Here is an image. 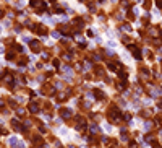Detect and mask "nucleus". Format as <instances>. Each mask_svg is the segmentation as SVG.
Listing matches in <instances>:
<instances>
[{"label": "nucleus", "mask_w": 162, "mask_h": 148, "mask_svg": "<svg viewBox=\"0 0 162 148\" xmlns=\"http://www.w3.org/2000/svg\"><path fill=\"white\" fill-rule=\"evenodd\" d=\"M154 7H156V8H159L162 12V0H154Z\"/></svg>", "instance_id": "cd10ccee"}, {"label": "nucleus", "mask_w": 162, "mask_h": 148, "mask_svg": "<svg viewBox=\"0 0 162 148\" xmlns=\"http://www.w3.org/2000/svg\"><path fill=\"white\" fill-rule=\"evenodd\" d=\"M93 75H94V80L104 78V77H105V67L104 65H99V64H94V67H93Z\"/></svg>", "instance_id": "39448f33"}, {"label": "nucleus", "mask_w": 162, "mask_h": 148, "mask_svg": "<svg viewBox=\"0 0 162 148\" xmlns=\"http://www.w3.org/2000/svg\"><path fill=\"white\" fill-rule=\"evenodd\" d=\"M118 28H120L125 34H133V26H131V23H130V21H123V23H122Z\"/></svg>", "instance_id": "1a4fd4ad"}, {"label": "nucleus", "mask_w": 162, "mask_h": 148, "mask_svg": "<svg viewBox=\"0 0 162 148\" xmlns=\"http://www.w3.org/2000/svg\"><path fill=\"white\" fill-rule=\"evenodd\" d=\"M138 72H139V78H143V80H151L152 78V72H151V68L149 67H144V65H139L138 67Z\"/></svg>", "instance_id": "7ed1b4c3"}, {"label": "nucleus", "mask_w": 162, "mask_h": 148, "mask_svg": "<svg viewBox=\"0 0 162 148\" xmlns=\"http://www.w3.org/2000/svg\"><path fill=\"white\" fill-rule=\"evenodd\" d=\"M80 107H83V109H91V107H93V103H91V101H83V103L80 104Z\"/></svg>", "instance_id": "4be33fe9"}, {"label": "nucleus", "mask_w": 162, "mask_h": 148, "mask_svg": "<svg viewBox=\"0 0 162 148\" xmlns=\"http://www.w3.org/2000/svg\"><path fill=\"white\" fill-rule=\"evenodd\" d=\"M5 28H12V21L10 20H5Z\"/></svg>", "instance_id": "72a5a7b5"}, {"label": "nucleus", "mask_w": 162, "mask_h": 148, "mask_svg": "<svg viewBox=\"0 0 162 148\" xmlns=\"http://www.w3.org/2000/svg\"><path fill=\"white\" fill-rule=\"evenodd\" d=\"M54 145H55L57 148H62V142H60V140H54Z\"/></svg>", "instance_id": "2f4dec72"}, {"label": "nucleus", "mask_w": 162, "mask_h": 148, "mask_svg": "<svg viewBox=\"0 0 162 148\" xmlns=\"http://www.w3.org/2000/svg\"><path fill=\"white\" fill-rule=\"evenodd\" d=\"M49 34H50V37H52L54 41H60L62 36H63V34H62L60 31H58V29H54V31H50Z\"/></svg>", "instance_id": "4468645a"}, {"label": "nucleus", "mask_w": 162, "mask_h": 148, "mask_svg": "<svg viewBox=\"0 0 162 148\" xmlns=\"http://www.w3.org/2000/svg\"><path fill=\"white\" fill-rule=\"evenodd\" d=\"M29 7H31L37 15H45L49 12V3L45 0H29Z\"/></svg>", "instance_id": "f03ea898"}, {"label": "nucleus", "mask_w": 162, "mask_h": 148, "mask_svg": "<svg viewBox=\"0 0 162 148\" xmlns=\"http://www.w3.org/2000/svg\"><path fill=\"white\" fill-rule=\"evenodd\" d=\"M58 117L62 120H71L73 119V111L70 107H60L58 109Z\"/></svg>", "instance_id": "423d86ee"}, {"label": "nucleus", "mask_w": 162, "mask_h": 148, "mask_svg": "<svg viewBox=\"0 0 162 148\" xmlns=\"http://www.w3.org/2000/svg\"><path fill=\"white\" fill-rule=\"evenodd\" d=\"M50 59H52V54L49 52V50H42L41 52V62H47Z\"/></svg>", "instance_id": "dca6fc26"}, {"label": "nucleus", "mask_w": 162, "mask_h": 148, "mask_svg": "<svg viewBox=\"0 0 162 148\" xmlns=\"http://www.w3.org/2000/svg\"><path fill=\"white\" fill-rule=\"evenodd\" d=\"M2 29H3V28H2V25H0V33H2Z\"/></svg>", "instance_id": "4c0bfd02"}, {"label": "nucleus", "mask_w": 162, "mask_h": 148, "mask_svg": "<svg viewBox=\"0 0 162 148\" xmlns=\"http://www.w3.org/2000/svg\"><path fill=\"white\" fill-rule=\"evenodd\" d=\"M23 26L24 25H15V28H13V33H21V31H23Z\"/></svg>", "instance_id": "a878e982"}, {"label": "nucleus", "mask_w": 162, "mask_h": 148, "mask_svg": "<svg viewBox=\"0 0 162 148\" xmlns=\"http://www.w3.org/2000/svg\"><path fill=\"white\" fill-rule=\"evenodd\" d=\"M52 67H54L55 70L62 68V62H60V59H52Z\"/></svg>", "instance_id": "aec40b11"}, {"label": "nucleus", "mask_w": 162, "mask_h": 148, "mask_svg": "<svg viewBox=\"0 0 162 148\" xmlns=\"http://www.w3.org/2000/svg\"><path fill=\"white\" fill-rule=\"evenodd\" d=\"M24 112H26V111H24L23 107H16V115H20V117H21V115H24Z\"/></svg>", "instance_id": "c85d7f7f"}, {"label": "nucleus", "mask_w": 162, "mask_h": 148, "mask_svg": "<svg viewBox=\"0 0 162 148\" xmlns=\"http://www.w3.org/2000/svg\"><path fill=\"white\" fill-rule=\"evenodd\" d=\"M117 104H118V107H126V101H125L123 98H120V99H118V101H117Z\"/></svg>", "instance_id": "bb28decb"}, {"label": "nucleus", "mask_w": 162, "mask_h": 148, "mask_svg": "<svg viewBox=\"0 0 162 148\" xmlns=\"http://www.w3.org/2000/svg\"><path fill=\"white\" fill-rule=\"evenodd\" d=\"M57 91H55V86H54V83H44L42 88H41V93L39 95H45V96H54Z\"/></svg>", "instance_id": "20e7f679"}, {"label": "nucleus", "mask_w": 162, "mask_h": 148, "mask_svg": "<svg viewBox=\"0 0 162 148\" xmlns=\"http://www.w3.org/2000/svg\"><path fill=\"white\" fill-rule=\"evenodd\" d=\"M94 42H96V44H102V42H104V37L99 36V34H96V37H94Z\"/></svg>", "instance_id": "b1692460"}, {"label": "nucleus", "mask_w": 162, "mask_h": 148, "mask_svg": "<svg viewBox=\"0 0 162 148\" xmlns=\"http://www.w3.org/2000/svg\"><path fill=\"white\" fill-rule=\"evenodd\" d=\"M88 129H89V132H91V135H97V133L101 132V129H99V125H97V124H91Z\"/></svg>", "instance_id": "f3484780"}, {"label": "nucleus", "mask_w": 162, "mask_h": 148, "mask_svg": "<svg viewBox=\"0 0 162 148\" xmlns=\"http://www.w3.org/2000/svg\"><path fill=\"white\" fill-rule=\"evenodd\" d=\"M156 106H157L159 109H162V96H161V98H157V101H156Z\"/></svg>", "instance_id": "c756f323"}, {"label": "nucleus", "mask_w": 162, "mask_h": 148, "mask_svg": "<svg viewBox=\"0 0 162 148\" xmlns=\"http://www.w3.org/2000/svg\"><path fill=\"white\" fill-rule=\"evenodd\" d=\"M120 140L122 142H126V140H128V129H125V127L120 129Z\"/></svg>", "instance_id": "a211bd4d"}, {"label": "nucleus", "mask_w": 162, "mask_h": 148, "mask_svg": "<svg viewBox=\"0 0 162 148\" xmlns=\"http://www.w3.org/2000/svg\"><path fill=\"white\" fill-rule=\"evenodd\" d=\"M28 46H29V50H31V52H34V54L42 52V41H41V39H32Z\"/></svg>", "instance_id": "0eeeda50"}, {"label": "nucleus", "mask_w": 162, "mask_h": 148, "mask_svg": "<svg viewBox=\"0 0 162 148\" xmlns=\"http://www.w3.org/2000/svg\"><path fill=\"white\" fill-rule=\"evenodd\" d=\"M18 143H20V140L16 138V137H10V138H8V145L12 148H18Z\"/></svg>", "instance_id": "6ab92c4d"}, {"label": "nucleus", "mask_w": 162, "mask_h": 148, "mask_svg": "<svg viewBox=\"0 0 162 148\" xmlns=\"http://www.w3.org/2000/svg\"><path fill=\"white\" fill-rule=\"evenodd\" d=\"M28 62H29V59L26 57L24 54H21V57H18V59H16V65L24 67V65H28Z\"/></svg>", "instance_id": "f8f14e48"}, {"label": "nucleus", "mask_w": 162, "mask_h": 148, "mask_svg": "<svg viewBox=\"0 0 162 148\" xmlns=\"http://www.w3.org/2000/svg\"><path fill=\"white\" fill-rule=\"evenodd\" d=\"M104 2H105V0H96V3H97V5H102Z\"/></svg>", "instance_id": "c9c22d12"}, {"label": "nucleus", "mask_w": 162, "mask_h": 148, "mask_svg": "<svg viewBox=\"0 0 162 148\" xmlns=\"http://www.w3.org/2000/svg\"><path fill=\"white\" fill-rule=\"evenodd\" d=\"M3 2H5V3H10V2H12V0H3Z\"/></svg>", "instance_id": "e433bc0d"}, {"label": "nucleus", "mask_w": 162, "mask_h": 148, "mask_svg": "<svg viewBox=\"0 0 162 148\" xmlns=\"http://www.w3.org/2000/svg\"><path fill=\"white\" fill-rule=\"evenodd\" d=\"M12 129L13 130H16V132H24V127H23V124L20 122L18 119H12Z\"/></svg>", "instance_id": "9b49d317"}, {"label": "nucleus", "mask_w": 162, "mask_h": 148, "mask_svg": "<svg viewBox=\"0 0 162 148\" xmlns=\"http://www.w3.org/2000/svg\"><path fill=\"white\" fill-rule=\"evenodd\" d=\"M28 111L31 112V114H37V112L41 111V106H39V103H36V101H31V103L28 104Z\"/></svg>", "instance_id": "9d476101"}, {"label": "nucleus", "mask_w": 162, "mask_h": 148, "mask_svg": "<svg viewBox=\"0 0 162 148\" xmlns=\"http://www.w3.org/2000/svg\"><path fill=\"white\" fill-rule=\"evenodd\" d=\"M141 5H143V8H144L146 12H151V10H152V7H154V2H152V0H144Z\"/></svg>", "instance_id": "2eb2a0df"}, {"label": "nucleus", "mask_w": 162, "mask_h": 148, "mask_svg": "<svg viewBox=\"0 0 162 148\" xmlns=\"http://www.w3.org/2000/svg\"><path fill=\"white\" fill-rule=\"evenodd\" d=\"M93 91V96H94V101H104L105 99V93L102 90H99V88H94Z\"/></svg>", "instance_id": "6e6552de"}, {"label": "nucleus", "mask_w": 162, "mask_h": 148, "mask_svg": "<svg viewBox=\"0 0 162 148\" xmlns=\"http://www.w3.org/2000/svg\"><path fill=\"white\" fill-rule=\"evenodd\" d=\"M75 13H76V12H75L73 8H70V7L67 8V15H68V17H71V15H75Z\"/></svg>", "instance_id": "7c9ffc66"}, {"label": "nucleus", "mask_w": 162, "mask_h": 148, "mask_svg": "<svg viewBox=\"0 0 162 148\" xmlns=\"http://www.w3.org/2000/svg\"><path fill=\"white\" fill-rule=\"evenodd\" d=\"M5 13H7V12H5L3 8H0V20H3V18H5Z\"/></svg>", "instance_id": "473e14b6"}, {"label": "nucleus", "mask_w": 162, "mask_h": 148, "mask_svg": "<svg viewBox=\"0 0 162 148\" xmlns=\"http://www.w3.org/2000/svg\"><path fill=\"white\" fill-rule=\"evenodd\" d=\"M7 52V47L5 46H0V54H5Z\"/></svg>", "instance_id": "f704fd0d"}, {"label": "nucleus", "mask_w": 162, "mask_h": 148, "mask_svg": "<svg viewBox=\"0 0 162 148\" xmlns=\"http://www.w3.org/2000/svg\"><path fill=\"white\" fill-rule=\"evenodd\" d=\"M107 47L115 49V47H117V41H115V39H107Z\"/></svg>", "instance_id": "5701e85b"}, {"label": "nucleus", "mask_w": 162, "mask_h": 148, "mask_svg": "<svg viewBox=\"0 0 162 148\" xmlns=\"http://www.w3.org/2000/svg\"><path fill=\"white\" fill-rule=\"evenodd\" d=\"M154 129V124L151 122V120H146L144 124H143V130H144V133H149V132H152Z\"/></svg>", "instance_id": "ddd939ff"}, {"label": "nucleus", "mask_w": 162, "mask_h": 148, "mask_svg": "<svg viewBox=\"0 0 162 148\" xmlns=\"http://www.w3.org/2000/svg\"><path fill=\"white\" fill-rule=\"evenodd\" d=\"M122 111H120V107H118V104L112 103L109 104V107H107V119H109L110 124H118L122 120Z\"/></svg>", "instance_id": "f257e3e1"}, {"label": "nucleus", "mask_w": 162, "mask_h": 148, "mask_svg": "<svg viewBox=\"0 0 162 148\" xmlns=\"http://www.w3.org/2000/svg\"><path fill=\"white\" fill-rule=\"evenodd\" d=\"M21 41H23L24 44H29V42L32 41V37L31 36H21Z\"/></svg>", "instance_id": "393cba45"}, {"label": "nucleus", "mask_w": 162, "mask_h": 148, "mask_svg": "<svg viewBox=\"0 0 162 148\" xmlns=\"http://www.w3.org/2000/svg\"><path fill=\"white\" fill-rule=\"evenodd\" d=\"M102 129H104V132L110 133V132H112V124H110V122H104V124H102Z\"/></svg>", "instance_id": "412c9836"}]
</instances>
